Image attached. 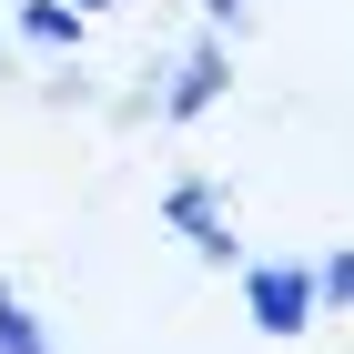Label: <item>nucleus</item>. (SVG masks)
Wrapping results in <instances>:
<instances>
[{
    "instance_id": "20e7f679",
    "label": "nucleus",
    "mask_w": 354,
    "mask_h": 354,
    "mask_svg": "<svg viewBox=\"0 0 354 354\" xmlns=\"http://www.w3.org/2000/svg\"><path fill=\"white\" fill-rule=\"evenodd\" d=\"M82 10H71V0H21V41L30 51H82Z\"/></svg>"
},
{
    "instance_id": "f257e3e1",
    "label": "nucleus",
    "mask_w": 354,
    "mask_h": 354,
    "mask_svg": "<svg viewBox=\"0 0 354 354\" xmlns=\"http://www.w3.org/2000/svg\"><path fill=\"white\" fill-rule=\"evenodd\" d=\"M243 314L253 334H273V344H294V334H314V263H243Z\"/></svg>"
},
{
    "instance_id": "39448f33",
    "label": "nucleus",
    "mask_w": 354,
    "mask_h": 354,
    "mask_svg": "<svg viewBox=\"0 0 354 354\" xmlns=\"http://www.w3.org/2000/svg\"><path fill=\"white\" fill-rule=\"evenodd\" d=\"M0 354H51V334H41V314H30L21 283H0Z\"/></svg>"
},
{
    "instance_id": "7ed1b4c3",
    "label": "nucleus",
    "mask_w": 354,
    "mask_h": 354,
    "mask_svg": "<svg viewBox=\"0 0 354 354\" xmlns=\"http://www.w3.org/2000/svg\"><path fill=\"white\" fill-rule=\"evenodd\" d=\"M162 223L203 253V263H233V213H223L213 183H172V192H162Z\"/></svg>"
},
{
    "instance_id": "0eeeda50",
    "label": "nucleus",
    "mask_w": 354,
    "mask_h": 354,
    "mask_svg": "<svg viewBox=\"0 0 354 354\" xmlns=\"http://www.w3.org/2000/svg\"><path fill=\"white\" fill-rule=\"evenodd\" d=\"M203 21H213V30H243V0H203Z\"/></svg>"
},
{
    "instance_id": "6e6552de",
    "label": "nucleus",
    "mask_w": 354,
    "mask_h": 354,
    "mask_svg": "<svg viewBox=\"0 0 354 354\" xmlns=\"http://www.w3.org/2000/svg\"><path fill=\"white\" fill-rule=\"evenodd\" d=\"M71 10H82V21H102V10H111V0H71Z\"/></svg>"
},
{
    "instance_id": "f03ea898",
    "label": "nucleus",
    "mask_w": 354,
    "mask_h": 354,
    "mask_svg": "<svg viewBox=\"0 0 354 354\" xmlns=\"http://www.w3.org/2000/svg\"><path fill=\"white\" fill-rule=\"evenodd\" d=\"M223 91H233V41H223V30H203V41L172 61V82H162V102H152V111H162L172 132H183V122H203Z\"/></svg>"
},
{
    "instance_id": "423d86ee",
    "label": "nucleus",
    "mask_w": 354,
    "mask_h": 354,
    "mask_svg": "<svg viewBox=\"0 0 354 354\" xmlns=\"http://www.w3.org/2000/svg\"><path fill=\"white\" fill-rule=\"evenodd\" d=\"M314 304H324V314H354V243L314 263Z\"/></svg>"
}]
</instances>
